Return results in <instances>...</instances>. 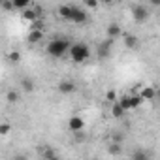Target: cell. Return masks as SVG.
<instances>
[{
    "label": "cell",
    "instance_id": "cell-7",
    "mask_svg": "<svg viewBox=\"0 0 160 160\" xmlns=\"http://www.w3.org/2000/svg\"><path fill=\"white\" fill-rule=\"evenodd\" d=\"M139 96L143 98V102H145V100H154V98H156V89L151 87V85H145V87L139 89Z\"/></svg>",
    "mask_w": 160,
    "mask_h": 160
},
{
    "label": "cell",
    "instance_id": "cell-21",
    "mask_svg": "<svg viewBox=\"0 0 160 160\" xmlns=\"http://www.w3.org/2000/svg\"><path fill=\"white\" fill-rule=\"evenodd\" d=\"M42 154L45 156V160H49V158H53V156H55V152H53V149H51V147H45V149L42 151Z\"/></svg>",
    "mask_w": 160,
    "mask_h": 160
},
{
    "label": "cell",
    "instance_id": "cell-26",
    "mask_svg": "<svg viewBox=\"0 0 160 160\" xmlns=\"http://www.w3.org/2000/svg\"><path fill=\"white\" fill-rule=\"evenodd\" d=\"M49 160H62V158H60V156H57V154H55V156H53V158H49Z\"/></svg>",
    "mask_w": 160,
    "mask_h": 160
},
{
    "label": "cell",
    "instance_id": "cell-8",
    "mask_svg": "<svg viewBox=\"0 0 160 160\" xmlns=\"http://www.w3.org/2000/svg\"><path fill=\"white\" fill-rule=\"evenodd\" d=\"M124 36V47L126 49H138L139 47V38L134 34H122Z\"/></svg>",
    "mask_w": 160,
    "mask_h": 160
},
{
    "label": "cell",
    "instance_id": "cell-17",
    "mask_svg": "<svg viewBox=\"0 0 160 160\" xmlns=\"http://www.w3.org/2000/svg\"><path fill=\"white\" fill-rule=\"evenodd\" d=\"M108 151H109V154L117 156V154H121V152H122V143H111V145L108 147Z\"/></svg>",
    "mask_w": 160,
    "mask_h": 160
},
{
    "label": "cell",
    "instance_id": "cell-6",
    "mask_svg": "<svg viewBox=\"0 0 160 160\" xmlns=\"http://www.w3.org/2000/svg\"><path fill=\"white\" fill-rule=\"evenodd\" d=\"M75 83L73 81H68V79H64V81H60L58 83V92L60 94H72V92H75Z\"/></svg>",
    "mask_w": 160,
    "mask_h": 160
},
{
    "label": "cell",
    "instance_id": "cell-5",
    "mask_svg": "<svg viewBox=\"0 0 160 160\" xmlns=\"http://www.w3.org/2000/svg\"><path fill=\"white\" fill-rule=\"evenodd\" d=\"M68 128L72 130V132H75V134H79V132H81L83 128H85V121L81 119V117H72L70 121H68Z\"/></svg>",
    "mask_w": 160,
    "mask_h": 160
},
{
    "label": "cell",
    "instance_id": "cell-15",
    "mask_svg": "<svg viewBox=\"0 0 160 160\" xmlns=\"http://www.w3.org/2000/svg\"><path fill=\"white\" fill-rule=\"evenodd\" d=\"M124 113H126V111L119 106V102H115V104L111 106V115H113L115 119H122V117H124Z\"/></svg>",
    "mask_w": 160,
    "mask_h": 160
},
{
    "label": "cell",
    "instance_id": "cell-23",
    "mask_svg": "<svg viewBox=\"0 0 160 160\" xmlns=\"http://www.w3.org/2000/svg\"><path fill=\"white\" fill-rule=\"evenodd\" d=\"M10 60H12V62H19V60H21V55H19L17 51H13V53H10Z\"/></svg>",
    "mask_w": 160,
    "mask_h": 160
},
{
    "label": "cell",
    "instance_id": "cell-20",
    "mask_svg": "<svg viewBox=\"0 0 160 160\" xmlns=\"http://www.w3.org/2000/svg\"><path fill=\"white\" fill-rule=\"evenodd\" d=\"M6 98H8V102H10V104H15V102L19 100V92H15V91H8Z\"/></svg>",
    "mask_w": 160,
    "mask_h": 160
},
{
    "label": "cell",
    "instance_id": "cell-12",
    "mask_svg": "<svg viewBox=\"0 0 160 160\" xmlns=\"http://www.w3.org/2000/svg\"><path fill=\"white\" fill-rule=\"evenodd\" d=\"M42 40H43V32H42V30L32 28V30L28 32V42H30V43H40Z\"/></svg>",
    "mask_w": 160,
    "mask_h": 160
},
{
    "label": "cell",
    "instance_id": "cell-9",
    "mask_svg": "<svg viewBox=\"0 0 160 160\" xmlns=\"http://www.w3.org/2000/svg\"><path fill=\"white\" fill-rule=\"evenodd\" d=\"M106 34H108V38H109V40H115V38H119V36L122 34V28H121L117 23H111V25L106 28Z\"/></svg>",
    "mask_w": 160,
    "mask_h": 160
},
{
    "label": "cell",
    "instance_id": "cell-2",
    "mask_svg": "<svg viewBox=\"0 0 160 160\" xmlns=\"http://www.w3.org/2000/svg\"><path fill=\"white\" fill-rule=\"evenodd\" d=\"M70 57H72V60L75 64H81V62H85L91 57V49L87 47V43H81V42H79V43H72Z\"/></svg>",
    "mask_w": 160,
    "mask_h": 160
},
{
    "label": "cell",
    "instance_id": "cell-3",
    "mask_svg": "<svg viewBox=\"0 0 160 160\" xmlns=\"http://www.w3.org/2000/svg\"><path fill=\"white\" fill-rule=\"evenodd\" d=\"M132 17H134L138 23L147 21V17H149V10H147V6H143V4H134V6H132Z\"/></svg>",
    "mask_w": 160,
    "mask_h": 160
},
{
    "label": "cell",
    "instance_id": "cell-22",
    "mask_svg": "<svg viewBox=\"0 0 160 160\" xmlns=\"http://www.w3.org/2000/svg\"><path fill=\"white\" fill-rule=\"evenodd\" d=\"M8 132H10V124L2 122V124H0V136H8Z\"/></svg>",
    "mask_w": 160,
    "mask_h": 160
},
{
    "label": "cell",
    "instance_id": "cell-13",
    "mask_svg": "<svg viewBox=\"0 0 160 160\" xmlns=\"http://www.w3.org/2000/svg\"><path fill=\"white\" fill-rule=\"evenodd\" d=\"M111 43H113V40H108V42H102V43L98 45V55H100L102 58L109 55V49H111Z\"/></svg>",
    "mask_w": 160,
    "mask_h": 160
},
{
    "label": "cell",
    "instance_id": "cell-4",
    "mask_svg": "<svg viewBox=\"0 0 160 160\" xmlns=\"http://www.w3.org/2000/svg\"><path fill=\"white\" fill-rule=\"evenodd\" d=\"M68 21H72V23H85L87 21V12L83 8L72 4V13H70V19Z\"/></svg>",
    "mask_w": 160,
    "mask_h": 160
},
{
    "label": "cell",
    "instance_id": "cell-18",
    "mask_svg": "<svg viewBox=\"0 0 160 160\" xmlns=\"http://www.w3.org/2000/svg\"><path fill=\"white\" fill-rule=\"evenodd\" d=\"M119 106L124 109V111H128V109H132V102H130V96H122L121 100H119Z\"/></svg>",
    "mask_w": 160,
    "mask_h": 160
},
{
    "label": "cell",
    "instance_id": "cell-25",
    "mask_svg": "<svg viewBox=\"0 0 160 160\" xmlns=\"http://www.w3.org/2000/svg\"><path fill=\"white\" fill-rule=\"evenodd\" d=\"M85 6H87V8H96V6H98V2H96V0H87Z\"/></svg>",
    "mask_w": 160,
    "mask_h": 160
},
{
    "label": "cell",
    "instance_id": "cell-11",
    "mask_svg": "<svg viewBox=\"0 0 160 160\" xmlns=\"http://www.w3.org/2000/svg\"><path fill=\"white\" fill-rule=\"evenodd\" d=\"M34 89H36V85H34V81L30 77H23L21 79V91H25V92H34Z\"/></svg>",
    "mask_w": 160,
    "mask_h": 160
},
{
    "label": "cell",
    "instance_id": "cell-24",
    "mask_svg": "<svg viewBox=\"0 0 160 160\" xmlns=\"http://www.w3.org/2000/svg\"><path fill=\"white\" fill-rule=\"evenodd\" d=\"M106 98H108L109 102H113V104H115V98H117V92H115V91H109V92L106 94Z\"/></svg>",
    "mask_w": 160,
    "mask_h": 160
},
{
    "label": "cell",
    "instance_id": "cell-1",
    "mask_svg": "<svg viewBox=\"0 0 160 160\" xmlns=\"http://www.w3.org/2000/svg\"><path fill=\"white\" fill-rule=\"evenodd\" d=\"M70 47H72V43H70L68 40H64V38H55V40H51V42L47 43V53H49L51 57H55V58H62V57L70 51Z\"/></svg>",
    "mask_w": 160,
    "mask_h": 160
},
{
    "label": "cell",
    "instance_id": "cell-14",
    "mask_svg": "<svg viewBox=\"0 0 160 160\" xmlns=\"http://www.w3.org/2000/svg\"><path fill=\"white\" fill-rule=\"evenodd\" d=\"M57 13H58V17H60V19L68 21V19H70V13H72V4H70V6H58Z\"/></svg>",
    "mask_w": 160,
    "mask_h": 160
},
{
    "label": "cell",
    "instance_id": "cell-19",
    "mask_svg": "<svg viewBox=\"0 0 160 160\" xmlns=\"http://www.w3.org/2000/svg\"><path fill=\"white\" fill-rule=\"evenodd\" d=\"M132 160H149V152H145V151H134V154H132Z\"/></svg>",
    "mask_w": 160,
    "mask_h": 160
},
{
    "label": "cell",
    "instance_id": "cell-27",
    "mask_svg": "<svg viewBox=\"0 0 160 160\" xmlns=\"http://www.w3.org/2000/svg\"><path fill=\"white\" fill-rule=\"evenodd\" d=\"M15 160H27V158H25V156H17Z\"/></svg>",
    "mask_w": 160,
    "mask_h": 160
},
{
    "label": "cell",
    "instance_id": "cell-10",
    "mask_svg": "<svg viewBox=\"0 0 160 160\" xmlns=\"http://www.w3.org/2000/svg\"><path fill=\"white\" fill-rule=\"evenodd\" d=\"M40 13H42V12H40V8H28V10H25V12H23V19L32 23V21H36V19L40 17Z\"/></svg>",
    "mask_w": 160,
    "mask_h": 160
},
{
    "label": "cell",
    "instance_id": "cell-16",
    "mask_svg": "<svg viewBox=\"0 0 160 160\" xmlns=\"http://www.w3.org/2000/svg\"><path fill=\"white\" fill-rule=\"evenodd\" d=\"M13 8H17V10H28V8H32V4L28 2V0H13Z\"/></svg>",
    "mask_w": 160,
    "mask_h": 160
},
{
    "label": "cell",
    "instance_id": "cell-28",
    "mask_svg": "<svg viewBox=\"0 0 160 160\" xmlns=\"http://www.w3.org/2000/svg\"><path fill=\"white\" fill-rule=\"evenodd\" d=\"M156 96H158V98H160V89H156Z\"/></svg>",
    "mask_w": 160,
    "mask_h": 160
}]
</instances>
